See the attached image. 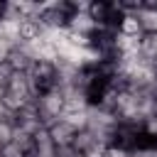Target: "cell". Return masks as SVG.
Wrapping results in <instances>:
<instances>
[{
	"label": "cell",
	"mask_w": 157,
	"mask_h": 157,
	"mask_svg": "<svg viewBox=\"0 0 157 157\" xmlns=\"http://www.w3.org/2000/svg\"><path fill=\"white\" fill-rule=\"evenodd\" d=\"M34 105L39 110V118H42V125L49 128L54 125L56 120L64 118V108H66V101H64V93L59 88H49L44 93H39L34 98Z\"/></svg>",
	"instance_id": "6da1fadb"
},
{
	"label": "cell",
	"mask_w": 157,
	"mask_h": 157,
	"mask_svg": "<svg viewBox=\"0 0 157 157\" xmlns=\"http://www.w3.org/2000/svg\"><path fill=\"white\" fill-rule=\"evenodd\" d=\"M66 32L74 34V37H86V39H93V34L98 32V25L96 20L83 12V10H74L69 15V22H66Z\"/></svg>",
	"instance_id": "7a4b0ae2"
},
{
	"label": "cell",
	"mask_w": 157,
	"mask_h": 157,
	"mask_svg": "<svg viewBox=\"0 0 157 157\" xmlns=\"http://www.w3.org/2000/svg\"><path fill=\"white\" fill-rule=\"evenodd\" d=\"M7 91L27 103H32L37 96H34V88H32V81H29V74H22V71H12L10 81H7Z\"/></svg>",
	"instance_id": "3957f363"
},
{
	"label": "cell",
	"mask_w": 157,
	"mask_h": 157,
	"mask_svg": "<svg viewBox=\"0 0 157 157\" xmlns=\"http://www.w3.org/2000/svg\"><path fill=\"white\" fill-rule=\"evenodd\" d=\"M47 130H49L52 142L56 145V150H66V147H71V142H74V137H76V132H78V130H76L71 123H66L64 118L56 120L54 125H49Z\"/></svg>",
	"instance_id": "277c9868"
},
{
	"label": "cell",
	"mask_w": 157,
	"mask_h": 157,
	"mask_svg": "<svg viewBox=\"0 0 157 157\" xmlns=\"http://www.w3.org/2000/svg\"><path fill=\"white\" fill-rule=\"evenodd\" d=\"M15 125L17 128H22V130H27V132H39L44 125H42V118H39V110H37V105H34V101L32 103H27L17 115H15Z\"/></svg>",
	"instance_id": "5b68a950"
},
{
	"label": "cell",
	"mask_w": 157,
	"mask_h": 157,
	"mask_svg": "<svg viewBox=\"0 0 157 157\" xmlns=\"http://www.w3.org/2000/svg\"><path fill=\"white\" fill-rule=\"evenodd\" d=\"M115 29H118V34H125V37H137V39L145 34V32H142V25H140V20H137V12H120Z\"/></svg>",
	"instance_id": "8992f818"
},
{
	"label": "cell",
	"mask_w": 157,
	"mask_h": 157,
	"mask_svg": "<svg viewBox=\"0 0 157 157\" xmlns=\"http://www.w3.org/2000/svg\"><path fill=\"white\" fill-rule=\"evenodd\" d=\"M101 140L88 130V128H83V130H78L76 132V137H74V142H71V150L76 152V155H86L91 147H96Z\"/></svg>",
	"instance_id": "52a82bcc"
},
{
	"label": "cell",
	"mask_w": 157,
	"mask_h": 157,
	"mask_svg": "<svg viewBox=\"0 0 157 157\" xmlns=\"http://www.w3.org/2000/svg\"><path fill=\"white\" fill-rule=\"evenodd\" d=\"M7 66H10L12 71L29 74V69L34 66V59H32L27 52H22L20 47H15V52H12V54H10V59H7Z\"/></svg>",
	"instance_id": "ba28073f"
},
{
	"label": "cell",
	"mask_w": 157,
	"mask_h": 157,
	"mask_svg": "<svg viewBox=\"0 0 157 157\" xmlns=\"http://www.w3.org/2000/svg\"><path fill=\"white\" fill-rule=\"evenodd\" d=\"M137 20H140L145 34L157 32V7H145V5H142V7L137 10Z\"/></svg>",
	"instance_id": "9c48e42d"
},
{
	"label": "cell",
	"mask_w": 157,
	"mask_h": 157,
	"mask_svg": "<svg viewBox=\"0 0 157 157\" xmlns=\"http://www.w3.org/2000/svg\"><path fill=\"white\" fill-rule=\"evenodd\" d=\"M140 56L147 59L150 64L157 59V32L142 34V37H140Z\"/></svg>",
	"instance_id": "30bf717a"
},
{
	"label": "cell",
	"mask_w": 157,
	"mask_h": 157,
	"mask_svg": "<svg viewBox=\"0 0 157 157\" xmlns=\"http://www.w3.org/2000/svg\"><path fill=\"white\" fill-rule=\"evenodd\" d=\"M12 137H15V118L0 120V145L12 142Z\"/></svg>",
	"instance_id": "8fae6325"
},
{
	"label": "cell",
	"mask_w": 157,
	"mask_h": 157,
	"mask_svg": "<svg viewBox=\"0 0 157 157\" xmlns=\"http://www.w3.org/2000/svg\"><path fill=\"white\" fill-rule=\"evenodd\" d=\"M142 135L150 137V142H157V115H152L142 123Z\"/></svg>",
	"instance_id": "7c38bea8"
},
{
	"label": "cell",
	"mask_w": 157,
	"mask_h": 157,
	"mask_svg": "<svg viewBox=\"0 0 157 157\" xmlns=\"http://www.w3.org/2000/svg\"><path fill=\"white\" fill-rule=\"evenodd\" d=\"M0 157H27V152H25L20 145L7 142V145H2V147H0Z\"/></svg>",
	"instance_id": "4fadbf2b"
},
{
	"label": "cell",
	"mask_w": 157,
	"mask_h": 157,
	"mask_svg": "<svg viewBox=\"0 0 157 157\" xmlns=\"http://www.w3.org/2000/svg\"><path fill=\"white\" fill-rule=\"evenodd\" d=\"M15 47H17V44H12L10 39H5V37H0V64H7V59H10V54L15 52Z\"/></svg>",
	"instance_id": "5bb4252c"
},
{
	"label": "cell",
	"mask_w": 157,
	"mask_h": 157,
	"mask_svg": "<svg viewBox=\"0 0 157 157\" xmlns=\"http://www.w3.org/2000/svg\"><path fill=\"white\" fill-rule=\"evenodd\" d=\"M10 76H12V69H10L7 64H0V91H5V88H7Z\"/></svg>",
	"instance_id": "9a60e30c"
},
{
	"label": "cell",
	"mask_w": 157,
	"mask_h": 157,
	"mask_svg": "<svg viewBox=\"0 0 157 157\" xmlns=\"http://www.w3.org/2000/svg\"><path fill=\"white\" fill-rule=\"evenodd\" d=\"M103 157H130V150H123V147L110 145V147L105 150V155H103Z\"/></svg>",
	"instance_id": "2e32d148"
},
{
	"label": "cell",
	"mask_w": 157,
	"mask_h": 157,
	"mask_svg": "<svg viewBox=\"0 0 157 157\" xmlns=\"http://www.w3.org/2000/svg\"><path fill=\"white\" fill-rule=\"evenodd\" d=\"M5 118H15V115H12V113L2 105V101H0V120H5Z\"/></svg>",
	"instance_id": "e0dca14e"
},
{
	"label": "cell",
	"mask_w": 157,
	"mask_h": 157,
	"mask_svg": "<svg viewBox=\"0 0 157 157\" xmlns=\"http://www.w3.org/2000/svg\"><path fill=\"white\" fill-rule=\"evenodd\" d=\"M152 93L157 96V76H155V83H152Z\"/></svg>",
	"instance_id": "ac0fdd59"
},
{
	"label": "cell",
	"mask_w": 157,
	"mask_h": 157,
	"mask_svg": "<svg viewBox=\"0 0 157 157\" xmlns=\"http://www.w3.org/2000/svg\"><path fill=\"white\" fill-rule=\"evenodd\" d=\"M155 115H157V101H155Z\"/></svg>",
	"instance_id": "d6986e66"
},
{
	"label": "cell",
	"mask_w": 157,
	"mask_h": 157,
	"mask_svg": "<svg viewBox=\"0 0 157 157\" xmlns=\"http://www.w3.org/2000/svg\"><path fill=\"white\" fill-rule=\"evenodd\" d=\"M0 147H2V145H0Z\"/></svg>",
	"instance_id": "ffe728a7"
}]
</instances>
